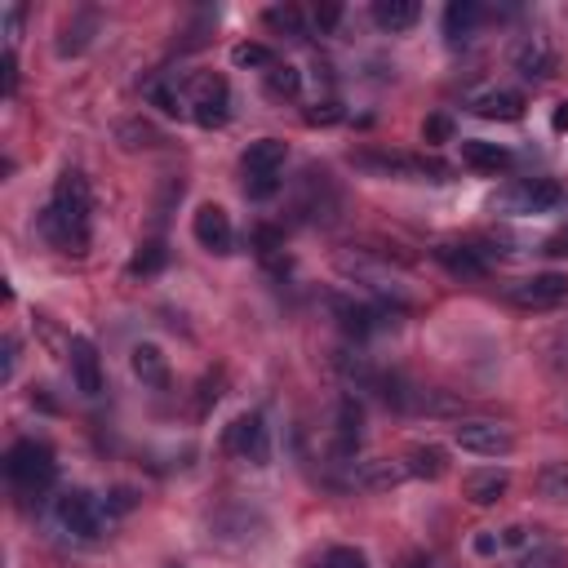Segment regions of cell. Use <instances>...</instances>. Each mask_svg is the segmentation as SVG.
<instances>
[{
	"instance_id": "1",
	"label": "cell",
	"mask_w": 568,
	"mask_h": 568,
	"mask_svg": "<svg viewBox=\"0 0 568 568\" xmlns=\"http://www.w3.org/2000/svg\"><path fill=\"white\" fill-rule=\"evenodd\" d=\"M40 235L50 241L59 254H85L89 235H93V196H89V178L80 169H67L54 186L50 205L40 214Z\"/></svg>"
},
{
	"instance_id": "2",
	"label": "cell",
	"mask_w": 568,
	"mask_h": 568,
	"mask_svg": "<svg viewBox=\"0 0 568 568\" xmlns=\"http://www.w3.org/2000/svg\"><path fill=\"white\" fill-rule=\"evenodd\" d=\"M338 271H343L347 280L364 284V289H369L373 298L391 302L396 311H400V307H409V289H404L409 280L391 267V258H387V254H377V249H343V254H338Z\"/></svg>"
},
{
	"instance_id": "3",
	"label": "cell",
	"mask_w": 568,
	"mask_h": 568,
	"mask_svg": "<svg viewBox=\"0 0 568 568\" xmlns=\"http://www.w3.org/2000/svg\"><path fill=\"white\" fill-rule=\"evenodd\" d=\"M5 476L10 485L23 493V498H40L59 480V462H54V449L40 444V440H18L10 453H5Z\"/></svg>"
},
{
	"instance_id": "4",
	"label": "cell",
	"mask_w": 568,
	"mask_h": 568,
	"mask_svg": "<svg viewBox=\"0 0 568 568\" xmlns=\"http://www.w3.org/2000/svg\"><path fill=\"white\" fill-rule=\"evenodd\" d=\"M351 165L373 178H413V182H449L453 165L436 156H409V152H351Z\"/></svg>"
},
{
	"instance_id": "5",
	"label": "cell",
	"mask_w": 568,
	"mask_h": 568,
	"mask_svg": "<svg viewBox=\"0 0 568 568\" xmlns=\"http://www.w3.org/2000/svg\"><path fill=\"white\" fill-rule=\"evenodd\" d=\"M284 160H289V147H284L280 138H258V142H249V152L241 156L245 196H249V201H271V196L280 192Z\"/></svg>"
},
{
	"instance_id": "6",
	"label": "cell",
	"mask_w": 568,
	"mask_h": 568,
	"mask_svg": "<svg viewBox=\"0 0 568 568\" xmlns=\"http://www.w3.org/2000/svg\"><path fill=\"white\" fill-rule=\"evenodd\" d=\"M186 116L201 129H222L231 120V85L218 72H196L186 80Z\"/></svg>"
},
{
	"instance_id": "7",
	"label": "cell",
	"mask_w": 568,
	"mask_h": 568,
	"mask_svg": "<svg viewBox=\"0 0 568 568\" xmlns=\"http://www.w3.org/2000/svg\"><path fill=\"white\" fill-rule=\"evenodd\" d=\"M338 205H343V196H338L334 178H328V169L307 165L302 178H298V186H294V218H298V222H320V227H324V222L338 218Z\"/></svg>"
},
{
	"instance_id": "8",
	"label": "cell",
	"mask_w": 568,
	"mask_h": 568,
	"mask_svg": "<svg viewBox=\"0 0 568 568\" xmlns=\"http://www.w3.org/2000/svg\"><path fill=\"white\" fill-rule=\"evenodd\" d=\"M559 201H564L559 182H551V178H525V182H511L506 192L493 196V214H511V218L551 214Z\"/></svg>"
},
{
	"instance_id": "9",
	"label": "cell",
	"mask_w": 568,
	"mask_h": 568,
	"mask_svg": "<svg viewBox=\"0 0 568 568\" xmlns=\"http://www.w3.org/2000/svg\"><path fill=\"white\" fill-rule=\"evenodd\" d=\"M54 519L72 533V538H80V542H93L103 533V525H107V511H103V502L93 498V493H85V489H67V493H59L54 498Z\"/></svg>"
},
{
	"instance_id": "10",
	"label": "cell",
	"mask_w": 568,
	"mask_h": 568,
	"mask_svg": "<svg viewBox=\"0 0 568 568\" xmlns=\"http://www.w3.org/2000/svg\"><path fill=\"white\" fill-rule=\"evenodd\" d=\"M453 444L476 453V457H506L515 449V436L506 431L502 422H489V417H466L453 426Z\"/></svg>"
},
{
	"instance_id": "11",
	"label": "cell",
	"mask_w": 568,
	"mask_h": 568,
	"mask_svg": "<svg viewBox=\"0 0 568 568\" xmlns=\"http://www.w3.org/2000/svg\"><path fill=\"white\" fill-rule=\"evenodd\" d=\"M506 298L515 307H525V311H551L559 302H568V275L564 271H538V275H525V280H515Z\"/></svg>"
},
{
	"instance_id": "12",
	"label": "cell",
	"mask_w": 568,
	"mask_h": 568,
	"mask_svg": "<svg viewBox=\"0 0 568 568\" xmlns=\"http://www.w3.org/2000/svg\"><path fill=\"white\" fill-rule=\"evenodd\" d=\"M227 453H235L249 466H267L271 462V431H267L262 413H241L227 426Z\"/></svg>"
},
{
	"instance_id": "13",
	"label": "cell",
	"mask_w": 568,
	"mask_h": 568,
	"mask_svg": "<svg viewBox=\"0 0 568 568\" xmlns=\"http://www.w3.org/2000/svg\"><path fill=\"white\" fill-rule=\"evenodd\" d=\"M511 67L525 76V80H546L555 76V44L542 31H529L511 44Z\"/></svg>"
},
{
	"instance_id": "14",
	"label": "cell",
	"mask_w": 568,
	"mask_h": 568,
	"mask_svg": "<svg viewBox=\"0 0 568 568\" xmlns=\"http://www.w3.org/2000/svg\"><path fill=\"white\" fill-rule=\"evenodd\" d=\"M67 364H72V383L80 396H99L103 391V360H99V347L89 338H72L67 343Z\"/></svg>"
},
{
	"instance_id": "15",
	"label": "cell",
	"mask_w": 568,
	"mask_h": 568,
	"mask_svg": "<svg viewBox=\"0 0 568 568\" xmlns=\"http://www.w3.org/2000/svg\"><path fill=\"white\" fill-rule=\"evenodd\" d=\"M328 311L338 315V328H343L347 338H356V343H364L373 328L383 324V315H387L383 307H369V302H356V298H343V294L328 298Z\"/></svg>"
},
{
	"instance_id": "16",
	"label": "cell",
	"mask_w": 568,
	"mask_h": 568,
	"mask_svg": "<svg viewBox=\"0 0 568 568\" xmlns=\"http://www.w3.org/2000/svg\"><path fill=\"white\" fill-rule=\"evenodd\" d=\"M192 231H196L201 249H209V254H231V245H235V231H231V218L222 205H201L192 218Z\"/></svg>"
},
{
	"instance_id": "17",
	"label": "cell",
	"mask_w": 568,
	"mask_h": 568,
	"mask_svg": "<svg viewBox=\"0 0 568 568\" xmlns=\"http://www.w3.org/2000/svg\"><path fill=\"white\" fill-rule=\"evenodd\" d=\"M404 480H413L404 457H369V462L356 466V485L369 489V493H387V489H396Z\"/></svg>"
},
{
	"instance_id": "18",
	"label": "cell",
	"mask_w": 568,
	"mask_h": 568,
	"mask_svg": "<svg viewBox=\"0 0 568 568\" xmlns=\"http://www.w3.org/2000/svg\"><path fill=\"white\" fill-rule=\"evenodd\" d=\"M436 254V262L453 275V280H485L489 275V262H485V254L480 249H470V245H436L431 249Z\"/></svg>"
},
{
	"instance_id": "19",
	"label": "cell",
	"mask_w": 568,
	"mask_h": 568,
	"mask_svg": "<svg viewBox=\"0 0 568 568\" xmlns=\"http://www.w3.org/2000/svg\"><path fill=\"white\" fill-rule=\"evenodd\" d=\"M506 489H511V476L506 470H466L462 476V498L470 502V506H493V502H502L506 498Z\"/></svg>"
},
{
	"instance_id": "20",
	"label": "cell",
	"mask_w": 568,
	"mask_h": 568,
	"mask_svg": "<svg viewBox=\"0 0 568 568\" xmlns=\"http://www.w3.org/2000/svg\"><path fill=\"white\" fill-rule=\"evenodd\" d=\"M462 165L476 173H502L511 165V152L502 142H485V138H462Z\"/></svg>"
},
{
	"instance_id": "21",
	"label": "cell",
	"mask_w": 568,
	"mask_h": 568,
	"mask_svg": "<svg viewBox=\"0 0 568 568\" xmlns=\"http://www.w3.org/2000/svg\"><path fill=\"white\" fill-rule=\"evenodd\" d=\"M93 31H99V14H93V10H76V14L63 23V31H59V54H63V59L85 54L89 40H93Z\"/></svg>"
},
{
	"instance_id": "22",
	"label": "cell",
	"mask_w": 568,
	"mask_h": 568,
	"mask_svg": "<svg viewBox=\"0 0 568 568\" xmlns=\"http://www.w3.org/2000/svg\"><path fill=\"white\" fill-rule=\"evenodd\" d=\"M470 112L485 116V120H519V116H525V93H515V89H489V93H480V99L470 103Z\"/></svg>"
},
{
	"instance_id": "23",
	"label": "cell",
	"mask_w": 568,
	"mask_h": 568,
	"mask_svg": "<svg viewBox=\"0 0 568 568\" xmlns=\"http://www.w3.org/2000/svg\"><path fill=\"white\" fill-rule=\"evenodd\" d=\"M129 364L138 373V383H147V387H169V360L156 343H138L129 351Z\"/></svg>"
},
{
	"instance_id": "24",
	"label": "cell",
	"mask_w": 568,
	"mask_h": 568,
	"mask_svg": "<svg viewBox=\"0 0 568 568\" xmlns=\"http://www.w3.org/2000/svg\"><path fill=\"white\" fill-rule=\"evenodd\" d=\"M404 466L413 480H444L449 470V453L440 444H409L404 449Z\"/></svg>"
},
{
	"instance_id": "25",
	"label": "cell",
	"mask_w": 568,
	"mask_h": 568,
	"mask_svg": "<svg viewBox=\"0 0 568 568\" xmlns=\"http://www.w3.org/2000/svg\"><path fill=\"white\" fill-rule=\"evenodd\" d=\"M480 23H485V10L476 5V0H453V5L444 10V36H449V44H466L470 36H476Z\"/></svg>"
},
{
	"instance_id": "26",
	"label": "cell",
	"mask_w": 568,
	"mask_h": 568,
	"mask_svg": "<svg viewBox=\"0 0 568 568\" xmlns=\"http://www.w3.org/2000/svg\"><path fill=\"white\" fill-rule=\"evenodd\" d=\"M360 436H364V409L356 396H343L338 400V457H351L360 449Z\"/></svg>"
},
{
	"instance_id": "27",
	"label": "cell",
	"mask_w": 568,
	"mask_h": 568,
	"mask_svg": "<svg viewBox=\"0 0 568 568\" xmlns=\"http://www.w3.org/2000/svg\"><path fill=\"white\" fill-rule=\"evenodd\" d=\"M422 18L417 0H373V23L383 31H409Z\"/></svg>"
},
{
	"instance_id": "28",
	"label": "cell",
	"mask_w": 568,
	"mask_h": 568,
	"mask_svg": "<svg viewBox=\"0 0 568 568\" xmlns=\"http://www.w3.org/2000/svg\"><path fill=\"white\" fill-rule=\"evenodd\" d=\"M116 142H120L125 152H156L160 142H165V133H160L152 120L129 116V120H120V125H116Z\"/></svg>"
},
{
	"instance_id": "29",
	"label": "cell",
	"mask_w": 568,
	"mask_h": 568,
	"mask_svg": "<svg viewBox=\"0 0 568 568\" xmlns=\"http://www.w3.org/2000/svg\"><path fill=\"white\" fill-rule=\"evenodd\" d=\"M262 85H267V93L275 103H294L302 93V72L289 67V63H275L271 72H262Z\"/></svg>"
},
{
	"instance_id": "30",
	"label": "cell",
	"mask_w": 568,
	"mask_h": 568,
	"mask_svg": "<svg viewBox=\"0 0 568 568\" xmlns=\"http://www.w3.org/2000/svg\"><path fill=\"white\" fill-rule=\"evenodd\" d=\"M165 267H169L165 241H142L138 254L129 258V275H133V280H138V275H156V271H165Z\"/></svg>"
},
{
	"instance_id": "31",
	"label": "cell",
	"mask_w": 568,
	"mask_h": 568,
	"mask_svg": "<svg viewBox=\"0 0 568 568\" xmlns=\"http://www.w3.org/2000/svg\"><path fill=\"white\" fill-rule=\"evenodd\" d=\"M231 63H235V67H249V72H271L280 59H275L271 44L245 40V44H235V50H231Z\"/></svg>"
},
{
	"instance_id": "32",
	"label": "cell",
	"mask_w": 568,
	"mask_h": 568,
	"mask_svg": "<svg viewBox=\"0 0 568 568\" xmlns=\"http://www.w3.org/2000/svg\"><path fill=\"white\" fill-rule=\"evenodd\" d=\"M262 23H267L275 36H289V40H302V36H307V27H302V14H298L294 5H271V10L262 14Z\"/></svg>"
},
{
	"instance_id": "33",
	"label": "cell",
	"mask_w": 568,
	"mask_h": 568,
	"mask_svg": "<svg viewBox=\"0 0 568 568\" xmlns=\"http://www.w3.org/2000/svg\"><path fill=\"white\" fill-rule=\"evenodd\" d=\"M538 493L551 502H568V462H546L538 470Z\"/></svg>"
},
{
	"instance_id": "34",
	"label": "cell",
	"mask_w": 568,
	"mask_h": 568,
	"mask_svg": "<svg viewBox=\"0 0 568 568\" xmlns=\"http://www.w3.org/2000/svg\"><path fill=\"white\" fill-rule=\"evenodd\" d=\"M320 568H369V555L360 546H328L320 555Z\"/></svg>"
},
{
	"instance_id": "35",
	"label": "cell",
	"mask_w": 568,
	"mask_h": 568,
	"mask_svg": "<svg viewBox=\"0 0 568 568\" xmlns=\"http://www.w3.org/2000/svg\"><path fill=\"white\" fill-rule=\"evenodd\" d=\"M147 99H152L165 116H186V93H178V89H169V85H152Z\"/></svg>"
},
{
	"instance_id": "36",
	"label": "cell",
	"mask_w": 568,
	"mask_h": 568,
	"mask_svg": "<svg viewBox=\"0 0 568 568\" xmlns=\"http://www.w3.org/2000/svg\"><path fill=\"white\" fill-rule=\"evenodd\" d=\"M254 249H258V258H275L284 249V227H271V222L254 227Z\"/></svg>"
},
{
	"instance_id": "37",
	"label": "cell",
	"mask_w": 568,
	"mask_h": 568,
	"mask_svg": "<svg viewBox=\"0 0 568 568\" xmlns=\"http://www.w3.org/2000/svg\"><path fill=\"white\" fill-rule=\"evenodd\" d=\"M347 112H343V103H334V99H324V103H315V107H307L302 112V120L311 125V129H328V125H338Z\"/></svg>"
},
{
	"instance_id": "38",
	"label": "cell",
	"mask_w": 568,
	"mask_h": 568,
	"mask_svg": "<svg viewBox=\"0 0 568 568\" xmlns=\"http://www.w3.org/2000/svg\"><path fill=\"white\" fill-rule=\"evenodd\" d=\"M422 142H453V120L449 116H426Z\"/></svg>"
},
{
	"instance_id": "39",
	"label": "cell",
	"mask_w": 568,
	"mask_h": 568,
	"mask_svg": "<svg viewBox=\"0 0 568 568\" xmlns=\"http://www.w3.org/2000/svg\"><path fill=\"white\" fill-rule=\"evenodd\" d=\"M133 506H138V493H133V489H125V485H120V489H112V493H107V502H103L107 519H112V515H125V511H133Z\"/></svg>"
},
{
	"instance_id": "40",
	"label": "cell",
	"mask_w": 568,
	"mask_h": 568,
	"mask_svg": "<svg viewBox=\"0 0 568 568\" xmlns=\"http://www.w3.org/2000/svg\"><path fill=\"white\" fill-rule=\"evenodd\" d=\"M542 254L546 258H555V262H564L568 258V227H559V231H551L546 241H542Z\"/></svg>"
},
{
	"instance_id": "41",
	"label": "cell",
	"mask_w": 568,
	"mask_h": 568,
	"mask_svg": "<svg viewBox=\"0 0 568 568\" xmlns=\"http://www.w3.org/2000/svg\"><path fill=\"white\" fill-rule=\"evenodd\" d=\"M519 568H559V551L555 546H538L533 555L519 559Z\"/></svg>"
},
{
	"instance_id": "42",
	"label": "cell",
	"mask_w": 568,
	"mask_h": 568,
	"mask_svg": "<svg viewBox=\"0 0 568 568\" xmlns=\"http://www.w3.org/2000/svg\"><path fill=\"white\" fill-rule=\"evenodd\" d=\"M470 546H476V555H485V559H489V555H498V551H502V533H498V529H480Z\"/></svg>"
},
{
	"instance_id": "43",
	"label": "cell",
	"mask_w": 568,
	"mask_h": 568,
	"mask_svg": "<svg viewBox=\"0 0 568 568\" xmlns=\"http://www.w3.org/2000/svg\"><path fill=\"white\" fill-rule=\"evenodd\" d=\"M529 542H538V529H525V525L502 529V546H529Z\"/></svg>"
},
{
	"instance_id": "44",
	"label": "cell",
	"mask_w": 568,
	"mask_h": 568,
	"mask_svg": "<svg viewBox=\"0 0 568 568\" xmlns=\"http://www.w3.org/2000/svg\"><path fill=\"white\" fill-rule=\"evenodd\" d=\"M338 18H343V10H338V5H320V10H315V27H320V31H334V27H338Z\"/></svg>"
},
{
	"instance_id": "45",
	"label": "cell",
	"mask_w": 568,
	"mask_h": 568,
	"mask_svg": "<svg viewBox=\"0 0 568 568\" xmlns=\"http://www.w3.org/2000/svg\"><path fill=\"white\" fill-rule=\"evenodd\" d=\"M14 89H18V59L14 50H5V99H14Z\"/></svg>"
},
{
	"instance_id": "46",
	"label": "cell",
	"mask_w": 568,
	"mask_h": 568,
	"mask_svg": "<svg viewBox=\"0 0 568 568\" xmlns=\"http://www.w3.org/2000/svg\"><path fill=\"white\" fill-rule=\"evenodd\" d=\"M14 369H18V338H5V383L14 377Z\"/></svg>"
},
{
	"instance_id": "47",
	"label": "cell",
	"mask_w": 568,
	"mask_h": 568,
	"mask_svg": "<svg viewBox=\"0 0 568 568\" xmlns=\"http://www.w3.org/2000/svg\"><path fill=\"white\" fill-rule=\"evenodd\" d=\"M551 129H555V133H568V103H559V107H555V116H551Z\"/></svg>"
},
{
	"instance_id": "48",
	"label": "cell",
	"mask_w": 568,
	"mask_h": 568,
	"mask_svg": "<svg viewBox=\"0 0 568 568\" xmlns=\"http://www.w3.org/2000/svg\"><path fill=\"white\" fill-rule=\"evenodd\" d=\"M400 568H431V559H426V555H409Z\"/></svg>"
}]
</instances>
